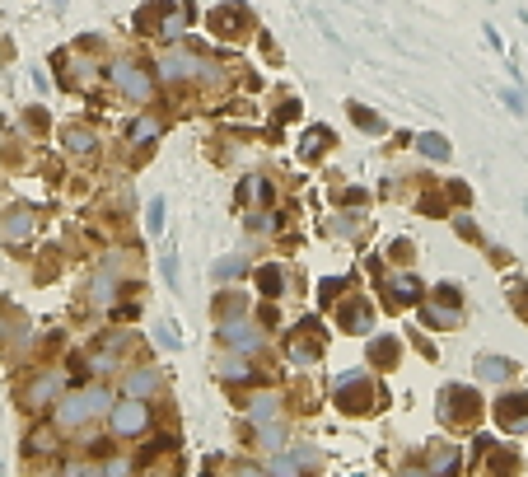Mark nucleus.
Returning a JSON list of instances; mask_svg holds the SVG:
<instances>
[{
  "label": "nucleus",
  "instance_id": "1",
  "mask_svg": "<svg viewBox=\"0 0 528 477\" xmlns=\"http://www.w3.org/2000/svg\"><path fill=\"white\" fill-rule=\"evenodd\" d=\"M103 393H80V398H71V407H61V421L65 426H80L85 417H94V412H103Z\"/></svg>",
  "mask_w": 528,
  "mask_h": 477
},
{
  "label": "nucleus",
  "instance_id": "2",
  "mask_svg": "<svg viewBox=\"0 0 528 477\" xmlns=\"http://www.w3.org/2000/svg\"><path fill=\"white\" fill-rule=\"evenodd\" d=\"M141 426H145V407L141 403H122L118 407V431L131 435V431H141Z\"/></svg>",
  "mask_w": 528,
  "mask_h": 477
},
{
  "label": "nucleus",
  "instance_id": "3",
  "mask_svg": "<svg viewBox=\"0 0 528 477\" xmlns=\"http://www.w3.org/2000/svg\"><path fill=\"white\" fill-rule=\"evenodd\" d=\"M118 75H122V85H126L131 94H145V80H141L136 71H118Z\"/></svg>",
  "mask_w": 528,
  "mask_h": 477
}]
</instances>
